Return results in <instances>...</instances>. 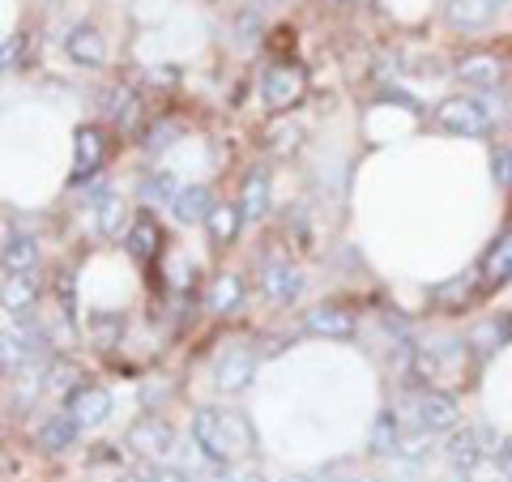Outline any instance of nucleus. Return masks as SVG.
I'll use <instances>...</instances> for the list:
<instances>
[{
	"label": "nucleus",
	"instance_id": "nucleus-1",
	"mask_svg": "<svg viewBox=\"0 0 512 482\" xmlns=\"http://www.w3.org/2000/svg\"><path fill=\"white\" fill-rule=\"evenodd\" d=\"M192 444L205 465H227L235 453L252 448V427L239 414H222V410H197L192 414Z\"/></svg>",
	"mask_w": 512,
	"mask_h": 482
},
{
	"label": "nucleus",
	"instance_id": "nucleus-2",
	"mask_svg": "<svg viewBox=\"0 0 512 482\" xmlns=\"http://www.w3.org/2000/svg\"><path fill=\"white\" fill-rule=\"evenodd\" d=\"M436 124L444 133H457V137H487L491 133V107L487 99H444L436 107Z\"/></svg>",
	"mask_w": 512,
	"mask_h": 482
},
{
	"label": "nucleus",
	"instance_id": "nucleus-3",
	"mask_svg": "<svg viewBox=\"0 0 512 482\" xmlns=\"http://www.w3.org/2000/svg\"><path fill=\"white\" fill-rule=\"evenodd\" d=\"M410 419H414V427H423V431H453L457 427V419H461V406H457V397L453 393H440V389H419L410 401Z\"/></svg>",
	"mask_w": 512,
	"mask_h": 482
},
{
	"label": "nucleus",
	"instance_id": "nucleus-4",
	"mask_svg": "<svg viewBox=\"0 0 512 482\" xmlns=\"http://www.w3.org/2000/svg\"><path fill=\"white\" fill-rule=\"evenodd\" d=\"M444 457L453 470H478V465H487L495 457V440L487 427H461L444 440Z\"/></svg>",
	"mask_w": 512,
	"mask_h": 482
},
{
	"label": "nucleus",
	"instance_id": "nucleus-5",
	"mask_svg": "<svg viewBox=\"0 0 512 482\" xmlns=\"http://www.w3.org/2000/svg\"><path fill=\"white\" fill-rule=\"evenodd\" d=\"M303 86H308V77H303L299 64L278 60V64H269L265 77H261V99H265V107L286 111L303 99Z\"/></svg>",
	"mask_w": 512,
	"mask_h": 482
},
{
	"label": "nucleus",
	"instance_id": "nucleus-6",
	"mask_svg": "<svg viewBox=\"0 0 512 482\" xmlns=\"http://www.w3.org/2000/svg\"><path fill=\"white\" fill-rule=\"evenodd\" d=\"M256 380V355L248 346H231V350H222L218 363H214V389L218 393H244L248 384Z\"/></svg>",
	"mask_w": 512,
	"mask_h": 482
},
{
	"label": "nucleus",
	"instance_id": "nucleus-7",
	"mask_svg": "<svg viewBox=\"0 0 512 482\" xmlns=\"http://www.w3.org/2000/svg\"><path fill=\"white\" fill-rule=\"evenodd\" d=\"M124 444L133 448V453H141V457L167 461V457H171V448H175V431H171L163 419H154V414H146V419H137L133 427H128Z\"/></svg>",
	"mask_w": 512,
	"mask_h": 482
},
{
	"label": "nucleus",
	"instance_id": "nucleus-8",
	"mask_svg": "<svg viewBox=\"0 0 512 482\" xmlns=\"http://www.w3.org/2000/svg\"><path fill=\"white\" fill-rule=\"evenodd\" d=\"M64 410L73 414L82 431L103 427V423H107V414H111V393L99 389V384H77V389L69 393V401H64Z\"/></svg>",
	"mask_w": 512,
	"mask_h": 482
},
{
	"label": "nucleus",
	"instance_id": "nucleus-9",
	"mask_svg": "<svg viewBox=\"0 0 512 482\" xmlns=\"http://www.w3.org/2000/svg\"><path fill=\"white\" fill-rule=\"evenodd\" d=\"M103 154H107V141L99 128H77V137H73V171H69V180L73 184H86L99 175L103 167Z\"/></svg>",
	"mask_w": 512,
	"mask_h": 482
},
{
	"label": "nucleus",
	"instance_id": "nucleus-10",
	"mask_svg": "<svg viewBox=\"0 0 512 482\" xmlns=\"http://www.w3.org/2000/svg\"><path fill=\"white\" fill-rule=\"evenodd\" d=\"M261 291L274 299V303H295V299L303 295V273H299L291 261L274 256V261L261 265Z\"/></svg>",
	"mask_w": 512,
	"mask_h": 482
},
{
	"label": "nucleus",
	"instance_id": "nucleus-11",
	"mask_svg": "<svg viewBox=\"0 0 512 482\" xmlns=\"http://www.w3.org/2000/svg\"><path fill=\"white\" fill-rule=\"evenodd\" d=\"M64 56H69L73 64H82V69H99V64L107 60V39L99 35V26L77 22L69 30V39H64Z\"/></svg>",
	"mask_w": 512,
	"mask_h": 482
},
{
	"label": "nucleus",
	"instance_id": "nucleus-12",
	"mask_svg": "<svg viewBox=\"0 0 512 482\" xmlns=\"http://www.w3.org/2000/svg\"><path fill=\"white\" fill-rule=\"evenodd\" d=\"M124 248L133 261H154L158 248H163V231H158V222L150 214H137L133 227L124 231Z\"/></svg>",
	"mask_w": 512,
	"mask_h": 482
},
{
	"label": "nucleus",
	"instance_id": "nucleus-13",
	"mask_svg": "<svg viewBox=\"0 0 512 482\" xmlns=\"http://www.w3.org/2000/svg\"><path fill=\"white\" fill-rule=\"evenodd\" d=\"M171 214H175V222H184V227L210 222V214H214V192L205 188V184H188V188L180 192V197H175Z\"/></svg>",
	"mask_w": 512,
	"mask_h": 482
},
{
	"label": "nucleus",
	"instance_id": "nucleus-14",
	"mask_svg": "<svg viewBox=\"0 0 512 482\" xmlns=\"http://www.w3.org/2000/svg\"><path fill=\"white\" fill-rule=\"evenodd\" d=\"M77 419L69 410H60V414H47V419L39 423V431H35V440H39V448L43 453H64V448H73V440H77Z\"/></svg>",
	"mask_w": 512,
	"mask_h": 482
},
{
	"label": "nucleus",
	"instance_id": "nucleus-15",
	"mask_svg": "<svg viewBox=\"0 0 512 482\" xmlns=\"http://www.w3.org/2000/svg\"><path fill=\"white\" fill-rule=\"evenodd\" d=\"M103 116H107V124H116L120 133H133L137 120H141L137 94L128 90V86H111V90L103 94Z\"/></svg>",
	"mask_w": 512,
	"mask_h": 482
},
{
	"label": "nucleus",
	"instance_id": "nucleus-16",
	"mask_svg": "<svg viewBox=\"0 0 512 482\" xmlns=\"http://www.w3.org/2000/svg\"><path fill=\"white\" fill-rule=\"evenodd\" d=\"M0 299H5V312H26L30 303L39 299V278L35 269H13L0 282Z\"/></svg>",
	"mask_w": 512,
	"mask_h": 482
},
{
	"label": "nucleus",
	"instance_id": "nucleus-17",
	"mask_svg": "<svg viewBox=\"0 0 512 482\" xmlns=\"http://www.w3.org/2000/svg\"><path fill=\"white\" fill-rule=\"evenodd\" d=\"M478 273H483V286H504V282L512 278V227L487 248V256H483V265H478Z\"/></svg>",
	"mask_w": 512,
	"mask_h": 482
},
{
	"label": "nucleus",
	"instance_id": "nucleus-18",
	"mask_svg": "<svg viewBox=\"0 0 512 482\" xmlns=\"http://www.w3.org/2000/svg\"><path fill=\"white\" fill-rule=\"evenodd\" d=\"M265 210H269V171L256 167L248 171L244 188H239V214H244V222H256L265 218Z\"/></svg>",
	"mask_w": 512,
	"mask_h": 482
},
{
	"label": "nucleus",
	"instance_id": "nucleus-19",
	"mask_svg": "<svg viewBox=\"0 0 512 482\" xmlns=\"http://www.w3.org/2000/svg\"><path fill=\"white\" fill-rule=\"evenodd\" d=\"M308 329L320 337H350L355 333V316H350L342 303H320L308 312Z\"/></svg>",
	"mask_w": 512,
	"mask_h": 482
},
{
	"label": "nucleus",
	"instance_id": "nucleus-20",
	"mask_svg": "<svg viewBox=\"0 0 512 482\" xmlns=\"http://www.w3.org/2000/svg\"><path fill=\"white\" fill-rule=\"evenodd\" d=\"M457 77L470 90H483L487 94V90L500 86V60H495V56H466V60L457 64Z\"/></svg>",
	"mask_w": 512,
	"mask_h": 482
},
{
	"label": "nucleus",
	"instance_id": "nucleus-21",
	"mask_svg": "<svg viewBox=\"0 0 512 482\" xmlns=\"http://www.w3.org/2000/svg\"><path fill=\"white\" fill-rule=\"evenodd\" d=\"M180 192H184V188H180V180H175L171 171H154V175H146V180H141V201L154 205V210H171Z\"/></svg>",
	"mask_w": 512,
	"mask_h": 482
},
{
	"label": "nucleus",
	"instance_id": "nucleus-22",
	"mask_svg": "<svg viewBox=\"0 0 512 482\" xmlns=\"http://www.w3.org/2000/svg\"><path fill=\"white\" fill-rule=\"evenodd\" d=\"M0 256H5V273H13V269H35V261H39L35 235L5 231V248H0Z\"/></svg>",
	"mask_w": 512,
	"mask_h": 482
},
{
	"label": "nucleus",
	"instance_id": "nucleus-23",
	"mask_svg": "<svg viewBox=\"0 0 512 482\" xmlns=\"http://www.w3.org/2000/svg\"><path fill=\"white\" fill-rule=\"evenodd\" d=\"M495 18V9L487 0H448V22L461 30H483Z\"/></svg>",
	"mask_w": 512,
	"mask_h": 482
},
{
	"label": "nucleus",
	"instance_id": "nucleus-24",
	"mask_svg": "<svg viewBox=\"0 0 512 482\" xmlns=\"http://www.w3.org/2000/svg\"><path fill=\"white\" fill-rule=\"evenodd\" d=\"M397 444H402V419L393 410H384L376 427H372V453L376 457H397Z\"/></svg>",
	"mask_w": 512,
	"mask_h": 482
},
{
	"label": "nucleus",
	"instance_id": "nucleus-25",
	"mask_svg": "<svg viewBox=\"0 0 512 482\" xmlns=\"http://www.w3.org/2000/svg\"><path fill=\"white\" fill-rule=\"evenodd\" d=\"M133 222H128V205L124 197H116V192H107V197H99V235L116 239L120 231H128Z\"/></svg>",
	"mask_w": 512,
	"mask_h": 482
},
{
	"label": "nucleus",
	"instance_id": "nucleus-26",
	"mask_svg": "<svg viewBox=\"0 0 512 482\" xmlns=\"http://www.w3.org/2000/svg\"><path fill=\"white\" fill-rule=\"evenodd\" d=\"M427 453H431V431L410 427V431H402V444H397V457H393V461L419 465V461H427Z\"/></svg>",
	"mask_w": 512,
	"mask_h": 482
},
{
	"label": "nucleus",
	"instance_id": "nucleus-27",
	"mask_svg": "<svg viewBox=\"0 0 512 482\" xmlns=\"http://www.w3.org/2000/svg\"><path fill=\"white\" fill-rule=\"evenodd\" d=\"M239 222H244V214H239V205H214V214H210V231L218 244H231L235 231H239Z\"/></svg>",
	"mask_w": 512,
	"mask_h": 482
},
{
	"label": "nucleus",
	"instance_id": "nucleus-28",
	"mask_svg": "<svg viewBox=\"0 0 512 482\" xmlns=\"http://www.w3.org/2000/svg\"><path fill=\"white\" fill-rule=\"evenodd\" d=\"M239 295H244V286H239V278H218L214 282V291H210V312H231L235 303H239Z\"/></svg>",
	"mask_w": 512,
	"mask_h": 482
},
{
	"label": "nucleus",
	"instance_id": "nucleus-29",
	"mask_svg": "<svg viewBox=\"0 0 512 482\" xmlns=\"http://www.w3.org/2000/svg\"><path fill=\"white\" fill-rule=\"evenodd\" d=\"M175 137H180V124H175V120L154 124L150 133H146V154H167L175 146Z\"/></svg>",
	"mask_w": 512,
	"mask_h": 482
},
{
	"label": "nucleus",
	"instance_id": "nucleus-30",
	"mask_svg": "<svg viewBox=\"0 0 512 482\" xmlns=\"http://www.w3.org/2000/svg\"><path fill=\"white\" fill-rule=\"evenodd\" d=\"M150 482H201V474L197 470H188V465H171V461H158V465H150Z\"/></svg>",
	"mask_w": 512,
	"mask_h": 482
},
{
	"label": "nucleus",
	"instance_id": "nucleus-31",
	"mask_svg": "<svg viewBox=\"0 0 512 482\" xmlns=\"http://www.w3.org/2000/svg\"><path fill=\"white\" fill-rule=\"evenodd\" d=\"M491 175H495V184H500V188L512 184V150L508 146H495L491 150Z\"/></svg>",
	"mask_w": 512,
	"mask_h": 482
},
{
	"label": "nucleus",
	"instance_id": "nucleus-32",
	"mask_svg": "<svg viewBox=\"0 0 512 482\" xmlns=\"http://www.w3.org/2000/svg\"><path fill=\"white\" fill-rule=\"evenodd\" d=\"M495 465H500V474L512 478V436L500 440V448H495Z\"/></svg>",
	"mask_w": 512,
	"mask_h": 482
},
{
	"label": "nucleus",
	"instance_id": "nucleus-33",
	"mask_svg": "<svg viewBox=\"0 0 512 482\" xmlns=\"http://www.w3.org/2000/svg\"><path fill=\"white\" fill-rule=\"evenodd\" d=\"M13 56H22V35L5 39V73H13Z\"/></svg>",
	"mask_w": 512,
	"mask_h": 482
},
{
	"label": "nucleus",
	"instance_id": "nucleus-34",
	"mask_svg": "<svg viewBox=\"0 0 512 482\" xmlns=\"http://www.w3.org/2000/svg\"><path fill=\"white\" fill-rule=\"evenodd\" d=\"M111 482H150V474L146 470H124V474H116Z\"/></svg>",
	"mask_w": 512,
	"mask_h": 482
},
{
	"label": "nucleus",
	"instance_id": "nucleus-35",
	"mask_svg": "<svg viewBox=\"0 0 512 482\" xmlns=\"http://www.w3.org/2000/svg\"><path fill=\"white\" fill-rule=\"evenodd\" d=\"M235 482H265V474H261V470H239Z\"/></svg>",
	"mask_w": 512,
	"mask_h": 482
},
{
	"label": "nucleus",
	"instance_id": "nucleus-36",
	"mask_svg": "<svg viewBox=\"0 0 512 482\" xmlns=\"http://www.w3.org/2000/svg\"><path fill=\"white\" fill-rule=\"evenodd\" d=\"M487 5H491V9H500V5H508V0H487Z\"/></svg>",
	"mask_w": 512,
	"mask_h": 482
},
{
	"label": "nucleus",
	"instance_id": "nucleus-37",
	"mask_svg": "<svg viewBox=\"0 0 512 482\" xmlns=\"http://www.w3.org/2000/svg\"><path fill=\"white\" fill-rule=\"evenodd\" d=\"M342 482H376V478H342Z\"/></svg>",
	"mask_w": 512,
	"mask_h": 482
},
{
	"label": "nucleus",
	"instance_id": "nucleus-38",
	"mask_svg": "<svg viewBox=\"0 0 512 482\" xmlns=\"http://www.w3.org/2000/svg\"><path fill=\"white\" fill-rule=\"evenodd\" d=\"M282 482H312V478H282Z\"/></svg>",
	"mask_w": 512,
	"mask_h": 482
}]
</instances>
